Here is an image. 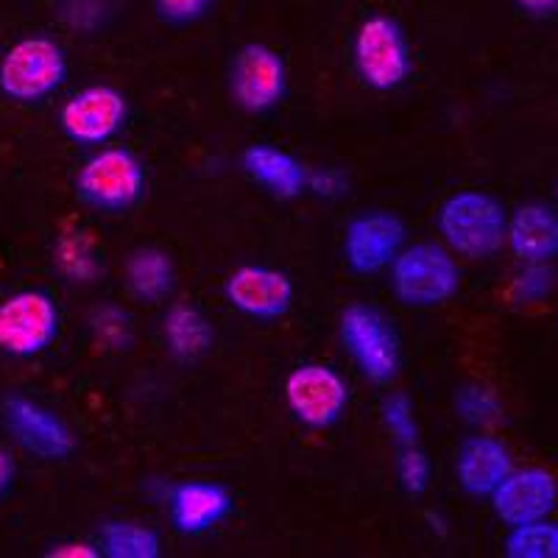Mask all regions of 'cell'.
I'll use <instances>...</instances> for the list:
<instances>
[{"label": "cell", "mask_w": 558, "mask_h": 558, "mask_svg": "<svg viewBox=\"0 0 558 558\" xmlns=\"http://www.w3.org/2000/svg\"><path fill=\"white\" fill-rule=\"evenodd\" d=\"M511 213L486 191H458L438 207L436 227L456 257L488 260L508 243Z\"/></svg>", "instance_id": "1"}, {"label": "cell", "mask_w": 558, "mask_h": 558, "mask_svg": "<svg viewBox=\"0 0 558 558\" xmlns=\"http://www.w3.org/2000/svg\"><path fill=\"white\" fill-rule=\"evenodd\" d=\"M388 286L408 307L447 305L461 291V266L445 243H413L388 266Z\"/></svg>", "instance_id": "2"}, {"label": "cell", "mask_w": 558, "mask_h": 558, "mask_svg": "<svg viewBox=\"0 0 558 558\" xmlns=\"http://www.w3.org/2000/svg\"><path fill=\"white\" fill-rule=\"evenodd\" d=\"M338 336L366 380L386 386L397 377L402 361L400 336L386 313L366 302H352L338 318Z\"/></svg>", "instance_id": "3"}, {"label": "cell", "mask_w": 558, "mask_h": 558, "mask_svg": "<svg viewBox=\"0 0 558 558\" xmlns=\"http://www.w3.org/2000/svg\"><path fill=\"white\" fill-rule=\"evenodd\" d=\"M352 62L361 82L377 93L400 89L413 73L405 32L388 14H372L357 26L355 39H352Z\"/></svg>", "instance_id": "4"}, {"label": "cell", "mask_w": 558, "mask_h": 558, "mask_svg": "<svg viewBox=\"0 0 558 558\" xmlns=\"http://www.w3.org/2000/svg\"><path fill=\"white\" fill-rule=\"evenodd\" d=\"M68 78V57L51 37H26L0 57V93L9 101L39 104Z\"/></svg>", "instance_id": "5"}, {"label": "cell", "mask_w": 558, "mask_h": 558, "mask_svg": "<svg viewBox=\"0 0 558 558\" xmlns=\"http://www.w3.org/2000/svg\"><path fill=\"white\" fill-rule=\"evenodd\" d=\"M76 193L101 213H126L146 193V166L123 146L98 148L78 168Z\"/></svg>", "instance_id": "6"}, {"label": "cell", "mask_w": 558, "mask_h": 558, "mask_svg": "<svg viewBox=\"0 0 558 558\" xmlns=\"http://www.w3.org/2000/svg\"><path fill=\"white\" fill-rule=\"evenodd\" d=\"M349 383L327 363H302L286 380V405L299 425L327 430L349 408Z\"/></svg>", "instance_id": "7"}, {"label": "cell", "mask_w": 558, "mask_h": 558, "mask_svg": "<svg viewBox=\"0 0 558 558\" xmlns=\"http://www.w3.org/2000/svg\"><path fill=\"white\" fill-rule=\"evenodd\" d=\"M59 307L45 291H17L0 302V352L37 357L59 336Z\"/></svg>", "instance_id": "8"}, {"label": "cell", "mask_w": 558, "mask_h": 558, "mask_svg": "<svg viewBox=\"0 0 558 558\" xmlns=\"http://www.w3.org/2000/svg\"><path fill=\"white\" fill-rule=\"evenodd\" d=\"M129 101L112 84H89L59 109V126L76 146H104L126 126Z\"/></svg>", "instance_id": "9"}, {"label": "cell", "mask_w": 558, "mask_h": 558, "mask_svg": "<svg viewBox=\"0 0 558 558\" xmlns=\"http://www.w3.org/2000/svg\"><path fill=\"white\" fill-rule=\"evenodd\" d=\"M288 93L286 59L263 43L243 45L229 68V96L243 112H268Z\"/></svg>", "instance_id": "10"}, {"label": "cell", "mask_w": 558, "mask_h": 558, "mask_svg": "<svg viewBox=\"0 0 558 558\" xmlns=\"http://www.w3.org/2000/svg\"><path fill=\"white\" fill-rule=\"evenodd\" d=\"M0 416L14 441L43 461H64L76 450V436L68 422L57 411L28 400L23 393H9Z\"/></svg>", "instance_id": "11"}, {"label": "cell", "mask_w": 558, "mask_h": 558, "mask_svg": "<svg viewBox=\"0 0 558 558\" xmlns=\"http://www.w3.org/2000/svg\"><path fill=\"white\" fill-rule=\"evenodd\" d=\"M405 221L388 209H368L361 213L343 229V260L349 271L380 274L397 260L405 248Z\"/></svg>", "instance_id": "12"}, {"label": "cell", "mask_w": 558, "mask_h": 558, "mask_svg": "<svg viewBox=\"0 0 558 558\" xmlns=\"http://www.w3.org/2000/svg\"><path fill=\"white\" fill-rule=\"evenodd\" d=\"M488 500L502 525H527V522L553 517L558 506V481L553 472L542 466L511 470Z\"/></svg>", "instance_id": "13"}, {"label": "cell", "mask_w": 558, "mask_h": 558, "mask_svg": "<svg viewBox=\"0 0 558 558\" xmlns=\"http://www.w3.org/2000/svg\"><path fill=\"white\" fill-rule=\"evenodd\" d=\"M223 296L243 316L274 322L293 307V282L277 268L241 266L223 282Z\"/></svg>", "instance_id": "14"}, {"label": "cell", "mask_w": 558, "mask_h": 558, "mask_svg": "<svg viewBox=\"0 0 558 558\" xmlns=\"http://www.w3.org/2000/svg\"><path fill=\"white\" fill-rule=\"evenodd\" d=\"M235 508L232 492L213 481H182L168 492V517L184 536H202Z\"/></svg>", "instance_id": "15"}, {"label": "cell", "mask_w": 558, "mask_h": 558, "mask_svg": "<svg viewBox=\"0 0 558 558\" xmlns=\"http://www.w3.org/2000/svg\"><path fill=\"white\" fill-rule=\"evenodd\" d=\"M511 470L514 461L506 441L486 430L463 438L456 452L458 486L470 497H492Z\"/></svg>", "instance_id": "16"}, {"label": "cell", "mask_w": 558, "mask_h": 558, "mask_svg": "<svg viewBox=\"0 0 558 558\" xmlns=\"http://www.w3.org/2000/svg\"><path fill=\"white\" fill-rule=\"evenodd\" d=\"M508 248L520 263H553L558 257V213L547 204H522L508 218Z\"/></svg>", "instance_id": "17"}, {"label": "cell", "mask_w": 558, "mask_h": 558, "mask_svg": "<svg viewBox=\"0 0 558 558\" xmlns=\"http://www.w3.org/2000/svg\"><path fill=\"white\" fill-rule=\"evenodd\" d=\"M243 171L248 179L266 187L271 196L277 198H299L307 193V177L311 171L305 162H299L293 154L282 151V148L271 146V143H254L243 151L241 157Z\"/></svg>", "instance_id": "18"}, {"label": "cell", "mask_w": 558, "mask_h": 558, "mask_svg": "<svg viewBox=\"0 0 558 558\" xmlns=\"http://www.w3.org/2000/svg\"><path fill=\"white\" fill-rule=\"evenodd\" d=\"M123 282L137 302L157 305V302L171 296L173 282H177L171 254L157 246L134 248L126 257V266H123Z\"/></svg>", "instance_id": "19"}, {"label": "cell", "mask_w": 558, "mask_h": 558, "mask_svg": "<svg viewBox=\"0 0 558 558\" xmlns=\"http://www.w3.org/2000/svg\"><path fill=\"white\" fill-rule=\"evenodd\" d=\"M162 341L177 361L193 363L213 349L216 330L196 305L177 302L162 316Z\"/></svg>", "instance_id": "20"}, {"label": "cell", "mask_w": 558, "mask_h": 558, "mask_svg": "<svg viewBox=\"0 0 558 558\" xmlns=\"http://www.w3.org/2000/svg\"><path fill=\"white\" fill-rule=\"evenodd\" d=\"M98 550L107 558H159L162 542L154 527L134 520L104 522L96 539Z\"/></svg>", "instance_id": "21"}, {"label": "cell", "mask_w": 558, "mask_h": 558, "mask_svg": "<svg viewBox=\"0 0 558 558\" xmlns=\"http://www.w3.org/2000/svg\"><path fill=\"white\" fill-rule=\"evenodd\" d=\"M452 408H456V416L461 418L463 425L472 427V430L492 433L506 418V405L497 397V391L483 386V383H463V386H458L456 397H452Z\"/></svg>", "instance_id": "22"}, {"label": "cell", "mask_w": 558, "mask_h": 558, "mask_svg": "<svg viewBox=\"0 0 558 558\" xmlns=\"http://www.w3.org/2000/svg\"><path fill=\"white\" fill-rule=\"evenodd\" d=\"M502 553L508 558H558V522L545 520L508 527Z\"/></svg>", "instance_id": "23"}, {"label": "cell", "mask_w": 558, "mask_h": 558, "mask_svg": "<svg viewBox=\"0 0 558 558\" xmlns=\"http://www.w3.org/2000/svg\"><path fill=\"white\" fill-rule=\"evenodd\" d=\"M380 422L397 447L418 445L416 408L405 391H391L380 402Z\"/></svg>", "instance_id": "24"}, {"label": "cell", "mask_w": 558, "mask_h": 558, "mask_svg": "<svg viewBox=\"0 0 558 558\" xmlns=\"http://www.w3.org/2000/svg\"><path fill=\"white\" fill-rule=\"evenodd\" d=\"M556 282L558 279L553 263H522V268L508 286V299L522 307L539 305L556 291Z\"/></svg>", "instance_id": "25"}, {"label": "cell", "mask_w": 558, "mask_h": 558, "mask_svg": "<svg viewBox=\"0 0 558 558\" xmlns=\"http://www.w3.org/2000/svg\"><path fill=\"white\" fill-rule=\"evenodd\" d=\"M53 254H57L59 271L73 279V282H87L98 274L96 254H93V246H89L82 232H76L73 238H62Z\"/></svg>", "instance_id": "26"}, {"label": "cell", "mask_w": 558, "mask_h": 558, "mask_svg": "<svg viewBox=\"0 0 558 558\" xmlns=\"http://www.w3.org/2000/svg\"><path fill=\"white\" fill-rule=\"evenodd\" d=\"M397 477L400 486L405 488V495L422 497L430 488L433 481V463L427 452L418 445L411 447H397Z\"/></svg>", "instance_id": "27"}, {"label": "cell", "mask_w": 558, "mask_h": 558, "mask_svg": "<svg viewBox=\"0 0 558 558\" xmlns=\"http://www.w3.org/2000/svg\"><path fill=\"white\" fill-rule=\"evenodd\" d=\"M89 327L96 332L98 343L112 349H123L129 343V316L114 305H104L93 313Z\"/></svg>", "instance_id": "28"}, {"label": "cell", "mask_w": 558, "mask_h": 558, "mask_svg": "<svg viewBox=\"0 0 558 558\" xmlns=\"http://www.w3.org/2000/svg\"><path fill=\"white\" fill-rule=\"evenodd\" d=\"M216 0H154L159 20H166L171 26H187L196 23L213 9Z\"/></svg>", "instance_id": "29"}, {"label": "cell", "mask_w": 558, "mask_h": 558, "mask_svg": "<svg viewBox=\"0 0 558 558\" xmlns=\"http://www.w3.org/2000/svg\"><path fill=\"white\" fill-rule=\"evenodd\" d=\"M307 193L318 198H341L349 193V177L341 168H322V171H311L307 177Z\"/></svg>", "instance_id": "30"}, {"label": "cell", "mask_w": 558, "mask_h": 558, "mask_svg": "<svg viewBox=\"0 0 558 558\" xmlns=\"http://www.w3.org/2000/svg\"><path fill=\"white\" fill-rule=\"evenodd\" d=\"M48 558H98L101 556V550H98V545H93V542H82V539H64V542H57V545L48 547V553H45Z\"/></svg>", "instance_id": "31"}, {"label": "cell", "mask_w": 558, "mask_h": 558, "mask_svg": "<svg viewBox=\"0 0 558 558\" xmlns=\"http://www.w3.org/2000/svg\"><path fill=\"white\" fill-rule=\"evenodd\" d=\"M14 477H17V463H14L12 452L0 447V500L9 495Z\"/></svg>", "instance_id": "32"}, {"label": "cell", "mask_w": 558, "mask_h": 558, "mask_svg": "<svg viewBox=\"0 0 558 558\" xmlns=\"http://www.w3.org/2000/svg\"><path fill=\"white\" fill-rule=\"evenodd\" d=\"M514 3L531 17H550L558 12V0H514Z\"/></svg>", "instance_id": "33"}]
</instances>
